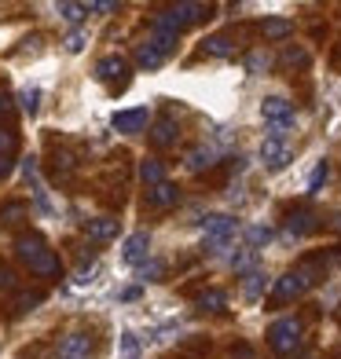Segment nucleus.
Returning a JSON list of instances; mask_svg holds the SVG:
<instances>
[{"label": "nucleus", "instance_id": "nucleus-1", "mask_svg": "<svg viewBox=\"0 0 341 359\" xmlns=\"http://www.w3.org/2000/svg\"><path fill=\"white\" fill-rule=\"evenodd\" d=\"M15 253H19V260H26L29 271L41 275V279H55V275H59V253L48 250V242L37 231L15 238Z\"/></svg>", "mask_w": 341, "mask_h": 359}, {"label": "nucleus", "instance_id": "nucleus-2", "mask_svg": "<svg viewBox=\"0 0 341 359\" xmlns=\"http://www.w3.org/2000/svg\"><path fill=\"white\" fill-rule=\"evenodd\" d=\"M319 283V275H316V264L308 260V264L294 268V271H286L283 279H275L272 286V304H286V301H297L301 293H308Z\"/></svg>", "mask_w": 341, "mask_h": 359}, {"label": "nucleus", "instance_id": "nucleus-3", "mask_svg": "<svg viewBox=\"0 0 341 359\" xmlns=\"http://www.w3.org/2000/svg\"><path fill=\"white\" fill-rule=\"evenodd\" d=\"M268 348L275 352V355H294L297 348H301V337H305V326H301V319H294V316H283V319H275L272 326H268Z\"/></svg>", "mask_w": 341, "mask_h": 359}, {"label": "nucleus", "instance_id": "nucleus-4", "mask_svg": "<svg viewBox=\"0 0 341 359\" xmlns=\"http://www.w3.org/2000/svg\"><path fill=\"white\" fill-rule=\"evenodd\" d=\"M202 250L206 253H220L227 242H232L235 235H239V220L232 217V213H209L206 220H202Z\"/></svg>", "mask_w": 341, "mask_h": 359}, {"label": "nucleus", "instance_id": "nucleus-5", "mask_svg": "<svg viewBox=\"0 0 341 359\" xmlns=\"http://www.w3.org/2000/svg\"><path fill=\"white\" fill-rule=\"evenodd\" d=\"M261 118L268 121V128L275 136H286L297 121V110H294L290 100H283V95H268V100L261 103Z\"/></svg>", "mask_w": 341, "mask_h": 359}, {"label": "nucleus", "instance_id": "nucleus-6", "mask_svg": "<svg viewBox=\"0 0 341 359\" xmlns=\"http://www.w3.org/2000/svg\"><path fill=\"white\" fill-rule=\"evenodd\" d=\"M261 161H265V169H268V172H283L290 161H294V151H290L286 136L268 133V136L261 140Z\"/></svg>", "mask_w": 341, "mask_h": 359}, {"label": "nucleus", "instance_id": "nucleus-7", "mask_svg": "<svg viewBox=\"0 0 341 359\" xmlns=\"http://www.w3.org/2000/svg\"><path fill=\"white\" fill-rule=\"evenodd\" d=\"M209 15H213V8H209V4H191V0H187V4H173V8H166V11H161V19L173 22V26L184 34L187 26L209 19Z\"/></svg>", "mask_w": 341, "mask_h": 359}, {"label": "nucleus", "instance_id": "nucleus-8", "mask_svg": "<svg viewBox=\"0 0 341 359\" xmlns=\"http://www.w3.org/2000/svg\"><path fill=\"white\" fill-rule=\"evenodd\" d=\"M147 121H151L147 107H133V110H118V114H114L110 128H114V133H121V136H140L143 128H147Z\"/></svg>", "mask_w": 341, "mask_h": 359}, {"label": "nucleus", "instance_id": "nucleus-9", "mask_svg": "<svg viewBox=\"0 0 341 359\" xmlns=\"http://www.w3.org/2000/svg\"><path fill=\"white\" fill-rule=\"evenodd\" d=\"M95 81L114 85V88H125L128 85V62L121 55H103L100 62H95Z\"/></svg>", "mask_w": 341, "mask_h": 359}, {"label": "nucleus", "instance_id": "nucleus-10", "mask_svg": "<svg viewBox=\"0 0 341 359\" xmlns=\"http://www.w3.org/2000/svg\"><path fill=\"white\" fill-rule=\"evenodd\" d=\"M55 359H92V334L88 330H70L59 341Z\"/></svg>", "mask_w": 341, "mask_h": 359}, {"label": "nucleus", "instance_id": "nucleus-11", "mask_svg": "<svg viewBox=\"0 0 341 359\" xmlns=\"http://www.w3.org/2000/svg\"><path fill=\"white\" fill-rule=\"evenodd\" d=\"M147 253H151V235L147 231H133V235L121 242V260H125L128 268L147 264Z\"/></svg>", "mask_w": 341, "mask_h": 359}, {"label": "nucleus", "instance_id": "nucleus-12", "mask_svg": "<svg viewBox=\"0 0 341 359\" xmlns=\"http://www.w3.org/2000/svg\"><path fill=\"white\" fill-rule=\"evenodd\" d=\"M176 202H180V187L169 184V180H166V184H158V187H151L147 194H143V205H147V209H173Z\"/></svg>", "mask_w": 341, "mask_h": 359}, {"label": "nucleus", "instance_id": "nucleus-13", "mask_svg": "<svg viewBox=\"0 0 341 359\" xmlns=\"http://www.w3.org/2000/svg\"><path fill=\"white\" fill-rule=\"evenodd\" d=\"M22 176H26L29 191H34V202H37V209H44V213H52V202H48V191H44V184H41V172H37V158H26V161H22Z\"/></svg>", "mask_w": 341, "mask_h": 359}, {"label": "nucleus", "instance_id": "nucleus-14", "mask_svg": "<svg viewBox=\"0 0 341 359\" xmlns=\"http://www.w3.org/2000/svg\"><path fill=\"white\" fill-rule=\"evenodd\" d=\"M147 140H151V147H158V151H166V147H173L176 140H180V128H176V121H173V118H158V121L151 125Z\"/></svg>", "mask_w": 341, "mask_h": 359}, {"label": "nucleus", "instance_id": "nucleus-15", "mask_svg": "<svg viewBox=\"0 0 341 359\" xmlns=\"http://www.w3.org/2000/svg\"><path fill=\"white\" fill-rule=\"evenodd\" d=\"M118 217H92V220H85V235L92 238V242H110V238H118Z\"/></svg>", "mask_w": 341, "mask_h": 359}, {"label": "nucleus", "instance_id": "nucleus-16", "mask_svg": "<svg viewBox=\"0 0 341 359\" xmlns=\"http://www.w3.org/2000/svg\"><path fill=\"white\" fill-rule=\"evenodd\" d=\"M316 213L312 209H294V213L286 217V235H294V238H305V235H312L316 231Z\"/></svg>", "mask_w": 341, "mask_h": 359}, {"label": "nucleus", "instance_id": "nucleus-17", "mask_svg": "<svg viewBox=\"0 0 341 359\" xmlns=\"http://www.w3.org/2000/svg\"><path fill=\"white\" fill-rule=\"evenodd\" d=\"M235 37L232 34H213V37H206L202 41V52L206 55H217V59H224V55H235Z\"/></svg>", "mask_w": 341, "mask_h": 359}, {"label": "nucleus", "instance_id": "nucleus-18", "mask_svg": "<svg viewBox=\"0 0 341 359\" xmlns=\"http://www.w3.org/2000/svg\"><path fill=\"white\" fill-rule=\"evenodd\" d=\"M265 290H268V275H265V271L242 275V297H246L250 304H253V301H261V297H265Z\"/></svg>", "mask_w": 341, "mask_h": 359}, {"label": "nucleus", "instance_id": "nucleus-19", "mask_svg": "<svg viewBox=\"0 0 341 359\" xmlns=\"http://www.w3.org/2000/svg\"><path fill=\"white\" fill-rule=\"evenodd\" d=\"M217 158H220L217 147H194V151L187 154V169H191V172H202V169H209V165H217Z\"/></svg>", "mask_w": 341, "mask_h": 359}, {"label": "nucleus", "instance_id": "nucleus-20", "mask_svg": "<svg viewBox=\"0 0 341 359\" xmlns=\"http://www.w3.org/2000/svg\"><path fill=\"white\" fill-rule=\"evenodd\" d=\"M140 180L147 184V191L158 187V184H166V165H161L158 158H143L140 161Z\"/></svg>", "mask_w": 341, "mask_h": 359}, {"label": "nucleus", "instance_id": "nucleus-21", "mask_svg": "<svg viewBox=\"0 0 341 359\" xmlns=\"http://www.w3.org/2000/svg\"><path fill=\"white\" fill-rule=\"evenodd\" d=\"M261 34H265L268 41H283V37L294 34V22H290V19H265V22H261Z\"/></svg>", "mask_w": 341, "mask_h": 359}, {"label": "nucleus", "instance_id": "nucleus-22", "mask_svg": "<svg viewBox=\"0 0 341 359\" xmlns=\"http://www.w3.org/2000/svg\"><path fill=\"white\" fill-rule=\"evenodd\" d=\"M199 308H202V312H224V308H227V293L224 290H202L199 293Z\"/></svg>", "mask_w": 341, "mask_h": 359}, {"label": "nucleus", "instance_id": "nucleus-23", "mask_svg": "<svg viewBox=\"0 0 341 359\" xmlns=\"http://www.w3.org/2000/svg\"><path fill=\"white\" fill-rule=\"evenodd\" d=\"M55 11H59V19H62V22L77 26V22L88 15V4H70V0H62V4H55Z\"/></svg>", "mask_w": 341, "mask_h": 359}, {"label": "nucleus", "instance_id": "nucleus-24", "mask_svg": "<svg viewBox=\"0 0 341 359\" xmlns=\"http://www.w3.org/2000/svg\"><path fill=\"white\" fill-rule=\"evenodd\" d=\"M327 176H330V161L323 158V161H316V169L308 172V187H305V191H308V194H319V187L327 184Z\"/></svg>", "mask_w": 341, "mask_h": 359}, {"label": "nucleus", "instance_id": "nucleus-25", "mask_svg": "<svg viewBox=\"0 0 341 359\" xmlns=\"http://www.w3.org/2000/svg\"><path fill=\"white\" fill-rule=\"evenodd\" d=\"M44 301V293L41 290H29V293H19V297H15V316H26V312H34V308Z\"/></svg>", "mask_w": 341, "mask_h": 359}, {"label": "nucleus", "instance_id": "nucleus-26", "mask_svg": "<svg viewBox=\"0 0 341 359\" xmlns=\"http://www.w3.org/2000/svg\"><path fill=\"white\" fill-rule=\"evenodd\" d=\"M19 107H22V114L37 118V110H41V88H22L19 92Z\"/></svg>", "mask_w": 341, "mask_h": 359}, {"label": "nucleus", "instance_id": "nucleus-27", "mask_svg": "<svg viewBox=\"0 0 341 359\" xmlns=\"http://www.w3.org/2000/svg\"><path fill=\"white\" fill-rule=\"evenodd\" d=\"M118 348H121V359H140V337L133 330H121Z\"/></svg>", "mask_w": 341, "mask_h": 359}, {"label": "nucleus", "instance_id": "nucleus-28", "mask_svg": "<svg viewBox=\"0 0 341 359\" xmlns=\"http://www.w3.org/2000/svg\"><path fill=\"white\" fill-rule=\"evenodd\" d=\"M136 275H140V283H161V275H166V264H161V260H147V264H140V268H136Z\"/></svg>", "mask_w": 341, "mask_h": 359}, {"label": "nucleus", "instance_id": "nucleus-29", "mask_svg": "<svg viewBox=\"0 0 341 359\" xmlns=\"http://www.w3.org/2000/svg\"><path fill=\"white\" fill-rule=\"evenodd\" d=\"M246 242H250V250H257V246H268V242H272V227H265V224H253V227H246Z\"/></svg>", "mask_w": 341, "mask_h": 359}, {"label": "nucleus", "instance_id": "nucleus-30", "mask_svg": "<svg viewBox=\"0 0 341 359\" xmlns=\"http://www.w3.org/2000/svg\"><path fill=\"white\" fill-rule=\"evenodd\" d=\"M19 217H26V202H4V205H0V227L15 224Z\"/></svg>", "mask_w": 341, "mask_h": 359}, {"label": "nucleus", "instance_id": "nucleus-31", "mask_svg": "<svg viewBox=\"0 0 341 359\" xmlns=\"http://www.w3.org/2000/svg\"><path fill=\"white\" fill-rule=\"evenodd\" d=\"M268 67H272V55H268V52H250V55H246V70H250V74H265Z\"/></svg>", "mask_w": 341, "mask_h": 359}, {"label": "nucleus", "instance_id": "nucleus-32", "mask_svg": "<svg viewBox=\"0 0 341 359\" xmlns=\"http://www.w3.org/2000/svg\"><path fill=\"white\" fill-rule=\"evenodd\" d=\"M283 62H286L290 70H294V67H308V52H305V48H286Z\"/></svg>", "mask_w": 341, "mask_h": 359}, {"label": "nucleus", "instance_id": "nucleus-33", "mask_svg": "<svg viewBox=\"0 0 341 359\" xmlns=\"http://www.w3.org/2000/svg\"><path fill=\"white\" fill-rule=\"evenodd\" d=\"M15 286H19V275H15L8 264H0V293H11Z\"/></svg>", "mask_w": 341, "mask_h": 359}, {"label": "nucleus", "instance_id": "nucleus-34", "mask_svg": "<svg viewBox=\"0 0 341 359\" xmlns=\"http://www.w3.org/2000/svg\"><path fill=\"white\" fill-rule=\"evenodd\" d=\"M15 147H19V136L11 128H0V154H15Z\"/></svg>", "mask_w": 341, "mask_h": 359}, {"label": "nucleus", "instance_id": "nucleus-35", "mask_svg": "<svg viewBox=\"0 0 341 359\" xmlns=\"http://www.w3.org/2000/svg\"><path fill=\"white\" fill-rule=\"evenodd\" d=\"M85 44H88V41H85V34H81V29H74V34L67 37V52H74V55H77Z\"/></svg>", "mask_w": 341, "mask_h": 359}, {"label": "nucleus", "instance_id": "nucleus-36", "mask_svg": "<svg viewBox=\"0 0 341 359\" xmlns=\"http://www.w3.org/2000/svg\"><path fill=\"white\" fill-rule=\"evenodd\" d=\"M11 118V100H8V92H0V121H8Z\"/></svg>", "mask_w": 341, "mask_h": 359}, {"label": "nucleus", "instance_id": "nucleus-37", "mask_svg": "<svg viewBox=\"0 0 341 359\" xmlns=\"http://www.w3.org/2000/svg\"><path fill=\"white\" fill-rule=\"evenodd\" d=\"M232 355H235V359H253V348L246 345V341H242V345H235V348H232Z\"/></svg>", "mask_w": 341, "mask_h": 359}, {"label": "nucleus", "instance_id": "nucleus-38", "mask_svg": "<svg viewBox=\"0 0 341 359\" xmlns=\"http://www.w3.org/2000/svg\"><path fill=\"white\" fill-rule=\"evenodd\" d=\"M11 176V154H0V180Z\"/></svg>", "mask_w": 341, "mask_h": 359}, {"label": "nucleus", "instance_id": "nucleus-39", "mask_svg": "<svg viewBox=\"0 0 341 359\" xmlns=\"http://www.w3.org/2000/svg\"><path fill=\"white\" fill-rule=\"evenodd\" d=\"M140 297V286H128L125 293H121V301H136Z\"/></svg>", "mask_w": 341, "mask_h": 359}, {"label": "nucleus", "instance_id": "nucleus-40", "mask_svg": "<svg viewBox=\"0 0 341 359\" xmlns=\"http://www.w3.org/2000/svg\"><path fill=\"white\" fill-rule=\"evenodd\" d=\"M334 227H337V231H341V213H337V217H334Z\"/></svg>", "mask_w": 341, "mask_h": 359}]
</instances>
